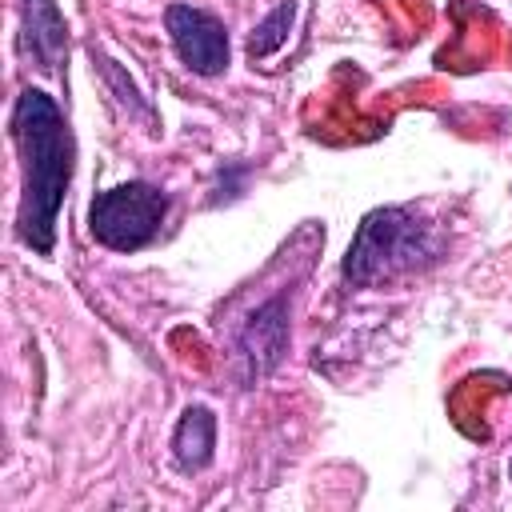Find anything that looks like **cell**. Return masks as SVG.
Returning a JSON list of instances; mask_svg holds the SVG:
<instances>
[{
    "mask_svg": "<svg viewBox=\"0 0 512 512\" xmlns=\"http://www.w3.org/2000/svg\"><path fill=\"white\" fill-rule=\"evenodd\" d=\"M436 248L440 244L432 224H424L412 208H376L360 220L340 272L348 284L368 288L424 268L428 260H436Z\"/></svg>",
    "mask_w": 512,
    "mask_h": 512,
    "instance_id": "cell-2",
    "label": "cell"
},
{
    "mask_svg": "<svg viewBox=\"0 0 512 512\" xmlns=\"http://www.w3.org/2000/svg\"><path fill=\"white\" fill-rule=\"evenodd\" d=\"M508 476H512V464H508Z\"/></svg>",
    "mask_w": 512,
    "mask_h": 512,
    "instance_id": "cell-9",
    "label": "cell"
},
{
    "mask_svg": "<svg viewBox=\"0 0 512 512\" xmlns=\"http://www.w3.org/2000/svg\"><path fill=\"white\" fill-rule=\"evenodd\" d=\"M12 136L20 148V240L48 256L56 244V216L64 192L72 184V132L56 108V100L40 88H24L12 108Z\"/></svg>",
    "mask_w": 512,
    "mask_h": 512,
    "instance_id": "cell-1",
    "label": "cell"
},
{
    "mask_svg": "<svg viewBox=\"0 0 512 512\" xmlns=\"http://www.w3.org/2000/svg\"><path fill=\"white\" fill-rule=\"evenodd\" d=\"M292 16H296V4H292V0H284L280 8H272V12L252 28V36H248V56H268V52H276V48L288 40Z\"/></svg>",
    "mask_w": 512,
    "mask_h": 512,
    "instance_id": "cell-8",
    "label": "cell"
},
{
    "mask_svg": "<svg viewBox=\"0 0 512 512\" xmlns=\"http://www.w3.org/2000/svg\"><path fill=\"white\" fill-rule=\"evenodd\" d=\"M212 448H216V416L204 408V404H192L176 432H172V452H176V464L184 472H200L208 460H212Z\"/></svg>",
    "mask_w": 512,
    "mask_h": 512,
    "instance_id": "cell-7",
    "label": "cell"
},
{
    "mask_svg": "<svg viewBox=\"0 0 512 512\" xmlns=\"http://www.w3.org/2000/svg\"><path fill=\"white\" fill-rule=\"evenodd\" d=\"M284 348H288V304H284V296H272L244 320V328L236 336V356L244 364V380L248 384L264 380L280 364Z\"/></svg>",
    "mask_w": 512,
    "mask_h": 512,
    "instance_id": "cell-5",
    "label": "cell"
},
{
    "mask_svg": "<svg viewBox=\"0 0 512 512\" xmlns=\"http://www.w3.org/2000/svg\"><path fill=\"white\" fill-rule=\"evenodd\" d=\"M164 216H168V192H160L156 184H144V180H128V184L96 192V200L88 208V228L104 248L136 252V248L152 244Z\"/></svg>",
    "mask_w": 512,
    "mask_h": 512,
    "instance_id": "cell-3",
    "label": "cell"
},
{
    "mask_svg": "<svg viewBox=\"0 0 512 512\" xmlns=\"http://www.w3.org/2000/svg\"><path fill=\"white\" fill-rule=\"evenodd\" d=\"M164 24L172 32V44L180 52V60L200 72V76H216L228 68V32L212 12H200L192 4H172L164 12Z\"/></svg>",
    "mask_w": 512,
    "mask_h": 512,
    "instance_id": "cell-4",
    "label": "cell"
},
{
    "mask_svg": "<svg viewBox=\"0 0 512 512\" xmlns=\"http://www.w3.org/2000/svg\"><path fill=\"white\" fill-rule=\"evenodd\" d=\"M20 48L44 72H56L64 64V56H68V28H64V16H60L56 0H24Z\"/></svg>",
    "mask_w": 512,
    "mask_h": 512,
    "instance_id": "cell-6",
    "label": "cell"
}]
</instances>
